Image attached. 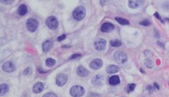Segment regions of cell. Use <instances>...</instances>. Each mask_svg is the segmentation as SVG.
I'll return each instance as SVG.
<instances>
[{"label": "cell", "mask_w": 169, "mask_h": 97, "mask_svg": "<svg viewBox=\"0 0 169 97\" xmlns=\"http://www.w3.org/2000/svg\"><path fill=\"white\" fill-rule=\"evenodd\" d=\"M86 16V9L82 6H79L75 8V10L73 11V16L74 19L80 21L82 20Z\"/></svg>", "instance_id": "6da1fadb"}, {"label": "cell", "mask_w": 169, "mask_h": 97, "mask_svg": "<svg viewBox=\"0 0 169 97\" xmlns=\"http://www.w3.org/2000/svg\"><path fill=\"white\" fill-rule=\"evenodd\" d=\"M70 93H71V96L73 97H80L83 96L85 93V90L83 86L76 85V86L72 87Z\"/></svg>", "instance_id": "7a4b0ae2"}, {"label": "cell", "mask_w": 169, "mask_h": 97, "mask_svg": "<svg viewBox=\"0 0 169 97\" xmlns=\"http://www.w3.org/2000/svg\"><path fill=\"white\" fill-rule=\"evenodd\" d=\"M46 25L51 30H55L58 26V20L54 16H49L46 20Z\"/></svg>", "instance_id": "3957f363"}, {"label": "cell", "mask_w": 169, "mask_h": 97, "mask_svg": "<svg viewBox=\"0 0 169 97\" xmlns=\"http://www.w3.org/2000/svg\"><path fill=\"white\" fill-rule=\"evenodd\" d=\"M26 26L28 30L31 32H34L37 30V28L39 26V22L37 20L34 18H29L26 23Z\"/></svg>", "instance_id": "277c9868"}, {"label": "cell", "mask_w": 169, "mask_h": 97, "mask_svg": "<svg viewBox=\"0 0 169 97\" xmlns=\"http://www.w3.org/2000/svg\"><path fill=\"white\" fill-rule=\"evenodd\" d=\"M115 60L118 63H125L127 61V56L124 52L117 51L114 54Z\"/></svg>", "instance_id": "5b68a950"}, {"label": "cell", "mask_w": 169, "mask_h": 97, "mask_svg": "<svg viewBox=\"0 0 169 97\" xmlns=\"http://www.w3.org/2000/svg\"><path fill=\"white\" fill-rule=\"evenodd\" d=\"M68 80V76L63 73L58 74L56 78V83L58 86H63Z\"/></svg>", "instance_id": "8992f818"}, {"label": "cell", "mask_w": 169, "mask_h": 97, "mask_svg": "<svg viewBox=\"0 0 169 97\" xmlns=\"http://www.w3.org/2000/svg\"><path fill=\"white\" fill-rule=\"evenodd\" d=\"M106 45V41L103 39H98L94 43V48L98 51H102L104 49Z\"/></svg>", "instance_id": "52a82bcc"}, {"label": "cell", "mask_w": 169, "mask_h": 97, "mask_svg": "<svg viewBox=\"0 0 169 97\" xmlns=\"http://www.w3.org/2000/svg\"><path fill=\"white\" fill-rule=\"evenodd\" d=\"M104 78L102 75H96L93 77L92 79V84L96 86H102L104 84Z\"/></svg>", "instance_id": "ba28073f"}, {"label": "cell", "mask_w": 169, "mask_h": 97, "mask_svg": "<svg viewBox=\"0 0 169 97\" xmlns=\"http://www.w3.org/2000/svg\"><path fill=\"white\" fill-rule=\"evenodd\" d=\"M115 26L113 24L109 22L104 23L103 25H101V32H104V33H108L114 30Z\"/></svg>", "instance_id": "9c48e42d"}, {"label": "cell", "mask_w": 169, "mask_h": 97, "mask_svg": "<svg viewBox=\"0 0 169 97\" xmlns=\"http://www.w3.org/2000/svg\"><path fill=\"white\" fill-rule=\"evenodd\" d=\"M2 68L7 73H11L13 72L14 71H15L16 67L15 66L14 64L11 63V62H7V63H4L2 66Z\"/></svg>", "instance_id": "30bf717a"}, {"label": "cell", "mask_w": 169, "mask_h": 97, "mask_svg": "<svg viewBox=\"0 0 169 97\" xmlns=\"http://www.w3.org/2000/svg\"><path fill=\"white\" fill-rule=\"evenodd\" d=\"M144 3V1H142V0H130L128 2V5L130 8L136 9L141 7Z\"/></svg>", "instance_id": "8fae6325"}, {"label": "cell", "mask_w": 169, "mask_h": 97, "mask_svg": "<svg viewBox=\"0 0 169 97\" xmlns=\"http://www.w3.org/2000/svg\"><path fill=\"white\" fill-rule=\"evenodd\" d=\"M102 66H103V61L100 59H95L90 64V67L94 70L100 69Z\"/></svg>", "instance_id": "7c38bea8"}, {"label": "cell", "mask_w": 169, "mask_h": 97, "mask_svg": "<svg viewBox=\"0 0 169 97\" xmlns=\"http://www.w3.org/2000/svg\"><path fill=\"white\" fill-rule=\"evenodd\" d=\"M53 46V43L51 40H48L43 44V50L44 52H47L50 51Z\"/></svg>", "instance_id": "4fadbf2b"}, {"label": "cell", "mask_w": 169, "mask_h": 97, "mask_svg": "<svg viewBox=\"0 0 169 97\" xmlns=\"http://www.w3.org/2000/svg\"><path fill=\"white\" fill-rule=\"evenodd\" d=\"M77 73L78 75L80 76H82V77H86L87 76L89 75V71L87 70L85 67L81 66L77 68Z\"/></svg>", "instance_id": "5bb4252c"}, {"label": "cell", "mask_w": 169, "mask_h": 97, "mask_svg": "<svg viewBox=\"0 0 169 97\" xmlns=\"http://www.w3.org/2000/svg\"><path fill=\"white\" fill-rule=\"evenodd\" d=\"M120 71V68L119 67L112 64V65H110L106 67V72L108 74H113V73H115L118 72Z\"/></svg>", "instance_id": "9a60e30c"}, {"label": "cell", "mask_w": 169, "mask_h": 97, "mask_svg": "<svg viewBox=\"0 0 169 97\" xmlns=\"http://www.w3.org/2000/svg\"><path fill=\"white\" fill-rule=\"evenodd\" d=\"M43 90H44L43 83H42L41 82H38V83H37L34 86L33 91L35 93H39L40 92H41Z\"/></svg>", "instance_id": "2e32d148"}, {"label": "cell", "mask_w": 169, "mask_h": 97, "mask_svg": "<svg viewBox=\"0 0 169 97\" xmlns=\"http://www.w3.org/2000/svg\"><path fill=\"white\" fill-rule=\"evenodd\" d=\"M17 13L20 16H24L27 13V7L25 5H21L17 10Z\"/></svg>", "instance_id": "e0dca14e"}, {"label": "cell", "mask_w": 169, "mask_h": 97, "mask_svg": "<svg viewBox=\"0 0 169 97\" xmlns=\"http://www.w3.org/2000/svg\"><path fill=\"white\" fill-rule=\"evenodd\" d=\"M120 79L118 76H113L109 79V83L111 85H113V86L118 84L120 83Z\"/></svg>", "instance_id": "ac0fdd59"}, {"label": "cell", "mask_w": 169, "mask_h": 97, "mask_svg": "<svg viewBox=\"0 0 169 97\" xmlns=\"http://www.w3.org/2000/svg\"><path fill=\"white\" fill-rule=\"evenodd\" d=\"M0 89H1V93H0V95H3L7 92H8L9 90V87H8L7 84H2L0 86Z\"/></svg>", "instance_id": "d6986e66"}, {"label": "cell", "mask_w": 169, "mask_h": 97, "mask_svg": "<svg viewBox=\"0 0 169 97\" xmlns=\"http://www.w3.org/2000/svg\"><path fill=\"white\" fill-rule=\"evenodd\" d=\"M115 20H116V22L120 23V24H121V25H129V20H127L126 19H124V18H122L115 17Z\"/></svg>", "instance_id": "ffe728a7"}, {"label": "cell", "mask_w": 169, "mask_h": 97, "mask_svg": "<svg viewBox=\"0 0 169 97\" xmlns=\"http://www.w3.org/2000/svg\"><path fill=\"white\" fill-rule=\"evenodd\" d=\"M136 88V84L134 83H130V84H129L127 85V86L126 88V90L127 93H131Z\"/></svg>", "instance_id": "44dd1931"}, {"label": "cell", "mask_w": 169, "mask_h": 97, "mask_svg": "<svg viewBox=\"0 0 169 97\" xmlns=\"http://www.w3.org/2000/svg\"><path fill=\"white\" fill-rule=\"evenodd\" d=\"M55 63H56V61L53 59L48 58L46 60V65L48 67H53Z\"/></svg>", "instance_id": "7402d4cb"}, {"label": "cell", "mask_w": 169, "mask_h": 97, "mask_svg": "<svg viewBox=\"0 0 169 97\" xmlns=\"http://www.w3.org/2000/svg\"><path fill=\"white\" fill-rule=\"evenodd\" d=\"M144 65L146 66L148 68L151 69L153 68V63L152 61L150 59H146L144 61Z\"/></svg>", "instance_id": "603a6c76"}, {"label": "cell", "mask_w": 169, "mask_h": 97, "mask_svg": "<svg viewBox=\"0 0 169 97\" xmlns=\"http://www.w3.org/2000/svg\"><path fill=\"white\" fill-rule=\"evenodd\" d=\"M110 44L112 47H114V48H118V47H120L122 45V43L120 40H113L110 41Z\"/></svg>", "instance_id": "cb8c5ba5"}, {"label": "cell", "mask_w": 169, "mask_h": 97, "mask_svg": "<svg viewBox=\"0 0 169 97\" xmlns=\"http://www.w3.org/2000/svg\"><path fill=\"white\" fill-rule=\"evenodd\" d=\"M32 73H33V70H32L31 67H27V68H26L24 71V72H23V75L25 76H29L32 74Z\"/></svg>", "instance_id": "d4e9b609"}, {"label": "cell", "mask_w": 169, "mask_h": 97, "mask_svg": "<svg viewBox=\"0 0 169 97\" xmlns=\"http://www.w3.org/2000/svg\"><path fill=\"white\" fill-rule=\"evenodd\" d=\"M139 25H143L145 26H148L151 25V22L148 20H142V21L139 22Z\"/></svg>", "instance_id": "484cf974"}, {"label": "cell", "mask_w": 169, "mask_h": 97, "mask_svg": "<svg viewBox=\"0 0 169 97\" xmlns=\"http://www.w3.org/2000/svg\"><path fill=\"white\" fill-rule=\"evenodd\" d=\"M154 16H155L157 19H158V20H160V21L162 23H165L164 20L162 19V18L161 15H160L158 12H156L155 14H154Z\"/></svg>", "instance_id": "4316f807"}, {"label": "cell", "mask_w": 169, "mask_h": 97, "mask_svg": "<svg viewBox=\"0 0 169 97\" xmlns=\"http://www.w3.org/2000/svg\"><path fill=\"white\" fill-rule=\"evenodd\" d=\"M0 1H1L2 3L5 5H11L15 1H13V0H1Z\"/></svg>", "instance_id": "83f0119b"}, {"label": "cell", "mask_w": 169, "mask_h": 97, "mask_svg": "<svg viewBox=\"0 0 169 97\" xmlns=\"http://www.w3.org/2000/svg\"><path fill=\"white\" fill-rule=\"evenodd\" d=\"M43 97H58V96H57V95H55V93H48L45 94V95L43 96Z\"/></svg>", "instance_id": "f1b7e54d"}, {"label": "cell", "mask_w": 169, "mask_h": 97, "mask_svg": "<svg viewBox=\"0 0 169 97\" xmlns=\"http://www.w3.org/2000/svg\"><path fill=\"white\" fill-rule=\"evenodd\" d=\"M144 55L146 57H150L153 55V53L151 51H150V50H146L144 51Z\"/></svg>", "instance_id": "f546056e"}, {"label": "cell", "mask_w": 169, "mask_h": 97, "mask_svg": "<svg viewBox=\"0 0 169 97\" xmlns=\"http://www.w3.org/2000/svg\"><path fill=\"white\" fill-rule=\"evenodd\" d=\"M81 56H82V55H81V54H75L74 55H72V56L71 57H70L69 59H77V58L80 57Z\"/></svg>", "instance_id": "4dcf8cb0"}, {"label": "cell", "mask_w": 169, "mask_h": 97, "mask_svg": "<svg viewBox=\"0 0 169 97\" xmlns=\"http://www.w3.org/2000/svg\"><path fill=\"white\" fill-rule=\"evenodd\" d=\"M155 86H151V85H148L146 86V90L149 91V92H153L155 91Z\"/></svg>", "instance_id": "1f68e13d"}, {"label": "cell", "mask_w": 169, "mask_h": 97, "mask_svg": "<svg viewBox=\"0 0 169 97\" xmlns=\"http://www.w3.org/2000/svg\"><path fill=\"white\" fill-rule=\"evenodd\" d=\"M65 38H66V35L63 34V35H60V36L58 37V39H57V40L58 41V42H61V41H62L65 39Z\"/></svg>", "instance_id": "d6a6232c"}, {"label": "cell", "mask_w": 169, "mask_h": 97, "mask_svg": "<svg viewBox=\"0 0 169 97\" xmlns=\"http://www.w3.org/2000/svg\"><path fill=\"white\" fill-rule=\"evenodd\" d=\"M155 35L156 37H160V35H159V34H158V32L157 31L156 29L155 30Z\"/></svg>", "instance_id": "836d02e7"}, {"label": "cell", "mask_w": 169, "mask_h": 97, "mask_svg": "<svg viewBox=\"0 0 169 97\" xmlns=\"http://www.w3.org/2000/svg\"><path fill=\"white\" fill-rule=\"evenodd\" d=\"M153 86H155V87L156 88V89H158V90H159V89H160V86H159V85L157 84V83H154Z\"/></svg>", "instance_id": "e575fe53"}, {"label": "cell", "mask_w": 169, "mask_h": 97, "mask_svg": "<svg viewBox=\"0 0 169 97\" xmlns=\"http://www.w3.org/2000/svg\"><path fill=\"white\" fill-rule=\"evenodd\" d=\"M106 1H100V3H101V5H103V6H104V5L106 3Z\"/></svg>", "instance_id": "d590c367"}, {"label": "cell", "mask_w": 169, "mask_h": 97, "mask_svg": "<svg viewBox=\"0 0 169 97\" xmlns=\"http://www.w3.org/2000/svg\"><path fill=\"white\" fill-rule=\"evenodd\" d=\"M157 44H158V45H159L160 46H161L162 48H164V45H163V44H162L161 42H158V43H157Z\"/></svg>", "instance_id": "8d00e7d4"}, {"label": "cell", "mask_w": 169, "mask_h": 97, "mask_svg": "<svg viewBox=\"0 0 169 97\" xmlns=\"http://www.w3.org/2000/svg\"><path fill=\"white\" fill-rule=\"evenodd\" d=\"M140 71H141V73H144V71L143 69H142V68H141V69H140Z\"/></svg>", "instance_id": "74e56055"}]
</instances>
